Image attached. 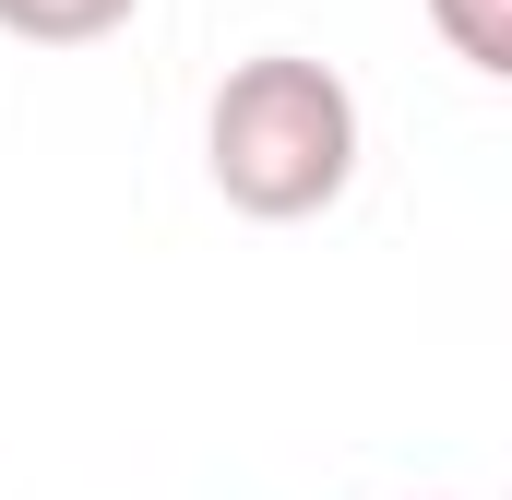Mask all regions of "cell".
<instances>
[{
  "instance_id": "cell-1",
  "label": "cell",
  "mask_w": 512,
  "mask_h": 500,
  "mask_svg": "<svg viewBox=\"0 0 512 500\" xmlns=\"http://www.w3.org/2000/svg\"><path fill=\"white\" fill-rule=\"evenodd\" d=\"M203 167L215 191L251 215V227H298L322 203H346L358 179V96L334 60H298V48H262L215 84L203 108Z\"/></svg>"
},
{
  "instance_id": "cell-2",
  "label": "cell",
  "mask_w": 512,
  "mask_h": 500,
  "mask_svg": "<svg viewBox=\"0 0 512 500\" xmlns=\"http://www.w3.org/2000/svg\"><path fill=\"white\" fill-rule=\"evenodd\" d=\"M143 0H0V36H24V48H96V36H120Z\"/></svg>"
},
{
  "instance_id": "cell-3",
  "label": "cell",
  "mask_w": 512,
  "mask_h": 500,
  "mask_svg": "<svg viewBox=\"0 0 512 500\" xmlns=\"http://www.w3.org/2000/svg\"><path fill=\"white\" fill-rule=\"evenodd\" d=\"M429 24H441V48H453L465 72L512 84V0H429Z\"/></svg>"
}]
</instances>
